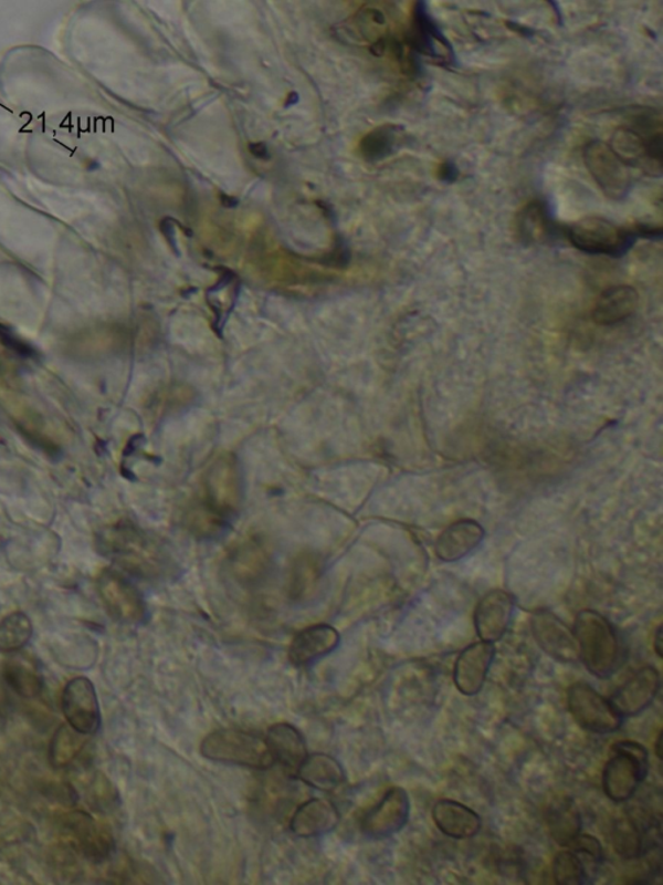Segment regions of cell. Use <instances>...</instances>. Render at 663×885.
I'll return each mask as SVG.
<instances>
[{
	"label": "cell",
	"instance_id": "obj_30",
	"mask_svg": "<svg viewBox=\"0 0 663 885\" xmlns=\"http://www.w3.org/2000/svg\"><path fill=\"white\" fill-rule=\"evenodd\" d=\"M33 637V624L24 612H12L0 622V653L13 654Z\"/></svg>",
	"mask_w": 663,
	"mask_h": 885
},
{
	"label": "cell",
	"instance_id": "obj_28",
	"mask_svg": "<svg viewBox=\"0 0 663 885\" xmlns=\"http://www.w3.org/2000/svg\"><path fill=\"white\" fill-rule=\"evenodd\" d=\"M3 678L21 698L34 699L43 690V678L34 665L28 660L13 657L3 665Z\"/></svg>",
	"mask_w": 663,
	"mask_h": 885
},
{
	"label": "cell",
	"instance_id": "obj_1",
	"mask_svg": "<svg viewBox=\"0 0 663 885\" xmlns=\"http://www.w3.org/2000/svg\"><path fill=\"white\" fill-rule=\"evenodd\" d=\"M97 548L120 569L140 579H171L179 571L170 549L129 521L103 529Z\"/></svg>",
	"mask_w": 663,
	"mask_h": 885
},
{
	"label": "cell",
	"instance_id": "obj_6",
	"mask_svg": "<svg viewBox=\"0 0 663 885\" xmlns=\"http://www.w3.org/2000/svg\"><path fill=\"white\" fill-rule=\"evenodd\" d=\"M602 770L601 783L606 795L614 803H627L639 790L650 771V754L638 741H618Z\"/></svg>",
	"mask_w": 663,
	"mask_h": 885
},
{
	"label": "cell",
	"instance_id": "obj_5",
	"mask_svg": "<svg viewBox=\"0 0 663 885\" xmlns=\"http://www.w3.org/2000/svg\"><path fill=\"white\" fill-rule=\"evenodd\" d=\"M564 237L580 252L613 259L629 253L640 239L636 225L623 227L602 217H586L564 226Z\"/></svg>",
	"mask_w": 663,
	"mask_h": 885
},
{
	"label": "cell",
	"instance_id": "obj_22",
	"mask_svg": "<svg viewBox=\"0 0 663 885\" xmlns=\"http://www.w3.org/2000/svg\"><path fill=\"white\" fill-rule=\"evenodd\" d=\"M435 826L451 839L464 841L478 835L482 820L477 812L459 801L442 799L436 801L432 809Z\"/></svg>",
	"mask_w": 663,
	"mask_h": 885
},
{
	"label": "cell",
	"instance_id": "obj_34",
	"mask_svg": "<svg viewBox=\"0 0 663 885\" xmlns=\"http://www.w3.org/2000/svg\"><path fill=\"white\" fill-rule=\"evenodd\" d=\"M568 848L577 853L579 857L590 860L592 864H600L602 857H604L601 843L591 835L579 834Z\"/></svg>",
	"mask_w": 663,
	"mask_h": 885
},
{
	"label": "cell",
	"instance_id": "obj_19",
	"mask_svg": "<svg viewBox=\"0 0 663 885\" xmlns=\"http://www.w3.org/2000/svg\"><path fill=\"white\" fill-rule=\"evenodd\" d=\"M485 529L476 520L462 519L449 525L435 541V555L442 562L454 563L480 548L485 540Z\"/></svg>",
	"mask_w": 663,
	"mask_h": 885
},
{
	"label": "cell",
	"instance_id": "obj_13",
	"mask_svg": "<svg viewBox=\"0 0 663 885\" xmlns=\"http://www.w3.org/2000/svg\"><path fill=\"white\" fill-rule=\"evenodd\" d=\"M530 629L537 645L556 662L576 664L579 650L575 633L559 616L548 610L535 611L530 618Z\"/></svg>",
	"mask_w": 663,
	"mask_h": 885
},
{
	"label": "cell",
	"instance_id": "obj_32",
	"mask_svg": "<svg viewBox=\"0 0 663 885\" xmlns=\"http://www.w3.org/2000/svg\"><path fill=\"white\" fill-rule=\"evenodd\" d=\"M552 874L556 884L583 885L590 883L582 857L572 851H561L556 854L552 864Z\"/></svg>",
	"mask_w": 663,
	"mask_h": 885
},
{
	"label": "cell",
	"instance_id": "obj_17",
	"mask_svg": "<svg viewBox=\"0 0 663 885\" xmlns=\"http://www.w3.org/2000/svg\"><path fill=\"white\" fill-rule=\"evenodd\" d=\"M494 643L476 642L464 648L457 656L454 668V684L459 693L474 696L484 688L486 678L495 659Z\"/></svg>",
	"mask_w": 663,
	"mask_h": 885
},
{
	"label": "cell",
	"instance_id": "obj_40",
	"mask_svg": "<svg viewBox=\"0 0 663 885\" xmlns=\"http://www.w3.org/2000/svg\"><path fill=\"white\" fill-rule=\"evenodd\" d=\"M662 732L659 733L657 741H655V754H657L659 760H662Z\"/></svg>",
	"mask_w": 663,
	"mask_h": 885
},
{
	"label": "cell",
	"instance_id": "obj_15",
	"mask_svg": "<svg viewBox=\"0 0 663 885\" xmlns=\"http://www.w3.org/2000/svg\"><path fill=\"white\" fill-rule=\"evenodd\" d=\"M660 688V671L648 665L618 687L609 700L622 718L636 717L653 705Z\"/></svg>",
	"mask_w": 663,
	"mask_h": 885
},
{
	"label": "cell",
	"instance_id": "obj_11",
	"mask_svg": "<svg viewBox=\"0 0 663 885\" xmlns=\"http://www.w3.org/2000/svg\"><path fill=\"white\" fill-rule=\"evenodd\" d=\"M411 800L402 787H391L378 804L369 809L360 821L364 835L372 841H383L401 832L409 823Z\"/></svg>",
	"mask_w": 663,
	"mask_h": 885
},
{
	"label": "cell",
	"instance_id": "obj_21",
	"mask_svg": "<svg viewBox=\"0 0 663 885\" xmlns=\"http://www.w3.org/2000/svg\"><path fill=\"white\" fill-rule=\"evenodd\" d=\"M340 821V813L329 800L312 799L297 808L290 827L298 837H320L335 831Z\"/></svg>",
	"mask_w": 663,
	"mask_h": 885
},
{
	"label": "cell",
	"instance_id": "obj_8",
	"mask_svg": "<svg viewBox=\"0 0 663 885\" xmlns=\"http://www.w3.org/2000/svg\"><path fill=\"white\" fill-rule=\"evenodd\" d=\"M583 162L590 176L608 199L622 201L632 188L629 166L621 162L608 143L591 140L583 147Z\"/></svg>",
	"mask_w": 663,
	"mask_h": 885
},
{
	"label": "cell",
	"instance_id": "obj_2",
	"mask_svg": "<svg viewBox=\"0 0 663 885\" xmlns=\"http://www.w3.org/2000/svg\"><path fill=\"white\" fill-rule=\"evenodd\" d=\"M628 125L615 128L609 146L621 162L646 176L662 177V113L652 107H632Z\"/></svg>",
	"mask_w": 663,
	"mask_h": 885
},
{
	"label": "cell",
	"instance_id": "obj_16",
	"mask_svg": "<svg viewBox=\"0 0 663 885\" xmlns=\"http://www.w3.org/2000/svg\"><path fill=\"white\" fill-rule=\"evenodd\" d=\"M515 608V597L504 590H492L482 596L474 611L478 638L488 643L501 641L509 629Z\"/></svg>",
	"mask_w": 663,
	"mask_h": 885
},
{
	"label": "cell",
	"instance_id": "obj_10",
	"mask_svg": "<svg viewBox=\"0 0 663 885\" xmlns=\"http://www.w3.org/2000/svg\"><path fill=\"white\" fill-rule=\"evenodd\" d=\"M63 829L73 848L93 864H102L116 851L115 837L108 827L86 812L66 814Z\"/></svg>",
	"mask_w": 663,
	"mask_h": 885
},
{
	"label": "cell",
	"instance_id": "obj_31",
	"mask_svg": "<svg viewBox=\"0 0 663 885\" xmlns=\"http://www.w3.org/2000/svg\"><path fill=\"white\" fill-rule=\"evenodd\" d=\"M83 737L85 736L75 731L70 725L60 726L51 739L49 752L51 766L57 769L70 767L85 747Z\"/></svg>",
	"mask_w": 663,
	"mask_h": 885
},
{
	"label": "cell",
	"instance_id": "obj_9",
	"mask_svg": "<svg viewBox=\"0 0 663 885\" xmlns=\"http://www.w3.org/2000/svg\"><path fill=\"white\" fill-rule=\"evenodd\" d=\"M97 592L105 610L118 623L138 625L148 617L145 597L137 586L117 571L105 570L97 579Z\"/></svg>",
	"mask_w": 663,
	"mask_h": 885
},
{
	"label": "cell",
	"instance_id": "obj_24",
	"mask_svg": "<svg viewBox=\"0 0 663 885\" xmlns=\"http://www.w3.org/2000/svg\"><path fill=\"white\" fill-rule=\"evenodd\" d=\"M639 292L632 285L610 287L600 294L592 312L593 321L600 325H617L634 315L639 306Z\"/></svg>",
	"mask_w": 663,
	"mask_h": 885
},
{
	"label": "cell",
	"instance_id": "obj_20",
	"mask_svg": "<svg viewBox=\"0 0 663 885\" xmlns=\"http://www.w3.org/2000/svg\"><path fill=\"white\" fill-rule=\"evenodd\" d=\"M340 634L334 626L318 624L301 631L292 641L290 660L295 667H307L334 653L340 645Z\"/></svg>",
	"mask_w": 663,
	"mask_h": 885
},
{
	"label": "cell",
	"instance_id": "obj_25",
	"mask_svg": "<svg viewBox=\"0 0 663 885\" xmlns=\"http://www.w3.org/2000/svg\"><path fill=\"white\" fill-rule=\"evenodd\" d=\"M301 782L322 792H332L345 782V770L334 756L307 754L296 771Z\"/></svg>",
	"mask_w": 663,
	"mask_h": 885
},
{
	"label": "cell",
	"instance_id": "obj_29",
	"mask_svg": "<svg viewBox=\"0 0 663 885\" xmlns=\"http://www.w3.org/2000/svg\"><path fill=\"white\" fill-rule=\"evenodd\" d=\"M403 136V127L382 125L365 136L360 142V153L369 163L386 160L402 146Z\"/></svg>",
	"mask_w": 663,
	"mask_h": 885
},
{
	"label": "cell",
	"instance_id": "obj_12",
	"mask_svg": "<svg viewBox=\"0 0 663 885\" xmlns=\"http://www.w3.org/2000/svg\"><path fill=\"white\" fill-rule=\"evenodd\" d=\"M62 708L67 725L83 736H94L101 729L99 699L88 678L75 677L66 684Z\"/></svg>",
	"mask_w": 663,
	"mask_h": 885
},
{
	"label": "cell",
	"instance_id": "obj_27",
	"mask_svg": "<svg viewBox=\"0 0 663 885\" xmlns=\"http://www.w3.org/2000/svg\"><path fill=\"white\" fill-rule=\"evenodd\" d=\"M231 570L241 582H255L265 576L270 555L265 543L257 539L248 540L232 551Z\"/></svg>",
	"mask_w": 663,
	"mask_h": 885
},
{
	"label": "cell",
	"instance_id": "obj_23",
	"mask_svg": "<svg viewBox=\"0 0 663 885\" xmlns=\"http://www.w3.org/2000/svg\"><path fill=\"white\" fill-rule=\"evenodd\" d=\"M265 740L274 762L285 769L297 771L306 759V740L292 723L281 722L271 726Z\"/></svg>",
	"mask_w": 663,
	"mask_h": 885
},
{
	"label": "cell",
	"instance_id": "obj_14",
	"mask_svg": "<svg viewBox=\"0 0 663 885\" xmlns=\"http://www.w3.org/2000/svg\"><path fill=\"white\" fill-rule=\"evenodd\" d=\"M406 43L414 54L424 55L444 65L455 62L454 49L436 25L424 2L413 4L411 29Z\"/></svg>",
	"mask_w": 663,
	"mask_h": 885
},
{
	"label": "cell",
	"instance_id": "obj_7",
	"mask_svg": "<svg viewBox=\"0 0 663 885\" xmlns=\"http://www.w3.org/2000/svg\"><path fill=\"white\" fill-rule=\"evenodd\" d=\"M568 709L580 728L599 736H608L622 728L623 718L612 702L589 684L577 683L569 687Z\"/></svg>",
	"mask_w": 663,
	"mask_h": 885
},
{
	"label": "cell",
	"instance_id": "obj_37",
	"mask_svg": "<svg viewBox=\"0 0 663 885\" xmlns=\"http://www.w3.org/2000/svg\"><path fill=\"white\" fill-rule=\"evenodd\" d=\"M459 176H461V170H459L456 164L451 160L443 162L439 166V170H436V177H439L443 184H455Z\"/></svg>",
	"mask_w": 663,
	"mask_h": 885
},
{
	"label": "cell",
	"instance_id": "obj_18",
	"mask_svg": "<svg viewBox=\"0 0 663 885\" xmlns=\"http://www.w3.org/2000/svg\"><path fill=\"white\" fill-rule=\"evenodd\" d=\"M518 239L524 244H546L564 237V226L555 221L551 207L546 200H533L518 211L516 218Z\"/></svg>",
	"mask_w": 663,
	"mask_h": 885
},
{
	"label": "cell",
	"instance_id": "obj_41",
	"mask_svg": "<svg viewBox=\"0 0 663 885\" xmlns=\"http://www.w3.org/2000/svg\"><path fill=\"white\" fill-rule=\"evenodd\" d=\"M291 96L295 97V100H298V95L297 94H295V95L291 94ZM288 102H290L288 104H285V107H290V105L297 103V101H293V100H291V97H290Z\"/></svg>",
	"mask_w": 663,
	"mask_h": 885
},
{
	"label": "cell",
	"instance_id": "obj_38",
	"mask_svg": "<svg viewBox=\"0 0 663 885\" xmlns=\"http://www.w3.org/2000/svg\"><path fill=\"white\" fill-rule=\"evenodd\" d=\"M249 149H251V153L255 157L263 158V160H265V158L267 160L270 157L269 149L263 143H253V145L249 146Z\"/></svg>",
	"mask_w": 663,
	"mask_h": 885
},
{
	"label": "cell",
	"instance_id": "obj_39",
	"mask_svg": "<svg viewBox=\"0 0 663 885\" xmlns=\"http://www.w3.org/2000/svg\"><path fill=\"white\" fill-rule=\"evenodd\" d=\"M653 647H654L655 654H657L659 657H662V626L661 625L657 627V631H655Z\"/></svg>",
	"mask_w": 663,
	"mask_h": 885
},
{
	"label": "cell",
	"instance_id": "obj_33",
	"mask_svg": "<svg viewBox=\"0 0 663 885\" xmlns=\"http://www.w3.org/2000/svg\"><path fill=\"white\" fill-rule=\"evenodd\" d=\"M322 573L319 558L313 554H304L293 563L291 577V592L296 597L311 593L318 582Z\"/></svg>",
	"mask_w": 663,
	"mask_h": 885
},
{
	"label": "cell",
	"instance_id": "obj_26",
	"mask_svg": "<svg viewBox=\"0 0 663 885\" xmlns=\"http://www.w3.org/2000/svg\"><path fill=\"white\" fill-rule=\"evenodd\" d=\"M547 826L549 835L561 846H569L582 834V814L579 808L569 798L555 801L548 808Z\"/></svg>",
	"mask_w": 663,
	"mask_h": 885
},
{
	"label": "cell",
	"instance_id": "obj_3",
	"mask_svg": "<svg viewBox=\"0 0 663 885\" xmlns=\"http://www.w3.org/2000/svg\"><path fill=\"white\" fill-rule=\"evenodd\" d=\"M572 633L578 645L579 662L592 676L612 677L622 664L620 635L612 623L597 611H580L575 620Z\"/></svg>",
	"mask_w": 663,
	"mask_h": 885
},
{
	"label": "cell",
	"instance_id": "obj_4",
	"mask_svg": "<svg viewBox=\"0 0 663 885\" xmlns=\"http://www.w3.org/2000/svg\"><path fill=\"white\" fill-rule=\"evenodd\" d=\"M202 758L223 766L266 770L274 766L265 738L240 729H220L201 741Z\"/></svg>",
	"mask_w": 663,
	"mask_h": 885
},
{
	"label": "cell",
	"instance_id": "obj_35",
	"mask_svg": "<svg viewBox=\"0 0 663 885\" xmlns=\"http://www.w3.org/2000/svg\"><path fill=\"white\" fill-rule=\"evenodd\" d=\"M93 799L94 803L101 805L103 811H110L118 804V793L104 775L97 777L94 781Z\"/></svg>",
	"mask_w": 663,
	"mask_h": 885
},
{
	"label": "cell",
	"instance_id": "obj_36",
	"mask_svg": "<svg viewBox=\"0 0 663 885\" xmlns=\"http://www.w3.org/2000/svg\"><path fill=\"white\" fill-rule=\"evenodd\" d=\"M0 343H2L6 347H9V350L13 353H17L21 358L38 357V353L32 346L21 342L20 339L12 334L10 329H7L6 325L2 324H0Z\"/></svg>",
	"mask_w": 663,
	"mask_h": 885
}]
</instances>
